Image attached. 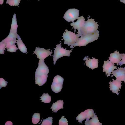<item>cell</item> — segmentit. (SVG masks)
Wrapping results in <instances>:
<instances>
[{
    "instance_id": "9a60e30c",
    "label": "cell",
    "mask_w": 125,
    "mask_h": 125,
    "mask_svg": "<svg viewBox=\"0 0 125 125\" xmlns=\"http://www.w3.org/2000/svg\"><path fill=\"white\" fill-rule=\"evenodd\" d=\"M63 102L62 100H59L56 102L55 103H53L52 107L50 108L52 109V111H54L53 112L56 113L58 110L61 109L63 108Z\"/></svg>"
},
{
    "instance_id": "ba28073f",
    "label": "cell",
    "mask_w": 125,
    "mask_h": 125,
    "mask_svg": "<svg viewBox=\"0 0 125 125\" xmlns=\"http://www.w3.org/2000/svg\"><path fill=\"white\" fill-rule=\"evenodd\" d=\"M33 52L37 56V58L43 60H44V59L48 56H52L51 54L52 53V51L51 52L49 50H47L44 48L39 47L36 48Z\"/></svg>"
},
{
    "instance_id": "d590c367",
    "label": "cell",
    "mask_w": 125,
    "mask_h": 125,
    "mask_svg": "<svg viewBox=\"0 0 125 125\" xmlns=\"http://www.w3.org/2000/svg\"></svg>"
},
{
    "instance_id": "cb8c5ba5",
    "label": "cell",
    "mask_w": 125,
    "mask_h": 125,
    "mask_svg": "<svg viewBox=\"0 0 125 125\" xmlns=\"http://www.w3.org/2000/svg\"><path fill=\"white\" fill-rule=\"evenodd\" d=\"M52 117L51 116L49 117L46 119L43 120L42 123L41 124L42 125H51L52 123Z\"/></svg>"
},
{
    "instance_id": "d6986e66",
    "label": "cell",
    "mask_w": 125,
    "mask_h": 125,
    "mask_svg": "<svg viewBox=\"0 0 125 125\" xmlns=\"http://www.w3.org/2000/svg\"><path fill=\"white\" fill-rule=\"evenodd\" d=\"M16 15L14 14L12 19L11 29L10 32L17 33V29L18 27L17 24Z\"/></svg>"
},
{
    "instance_id": "4dcf8cb0",
    "label": "cell",
    "mask_w": 125,
    "mask_h": 125,
    "mask_svg": "<svg viewBox=\"0 0 125 125\" xmlns=\"http://www.w3.org/2000/svg\"><path fill=\"white\" fill-rule=\"evenodd\" d=\"M122 60H121L119 63V65L120 67L122 65L125 64V54L121 53Z\"/></svg>"
},
{
    "instance_id": "8fae6325",
    "label": "cell",
    "mask_w": 125,
    "mask_h": 125,
    "mask_svg": "<svg viewBox=\"0 0 125 125\" xmlns=\"http://www.w3.org/2000/svg\"><path fill=\"white\" fill-rule=\"evenodd\" d=\"M112 82L111 81L109 83L110 90L111 91L112 93H115L117 95H118L119 93L120 89L121 88L122 85V81H119L116 79L114 80L113 79Z\"/></svg>"
},
{
    "instance_id": "f546056e",
    "label": "cell",
    "mask_w": 125,
    "mask_h": 125,
    "mask_svg": "<svg viewBox=\"0 0 125 125\" xmlns=\"http://www.w3.org/2000/svg\"><path fill=\"white\" fill-rule=\"evenodd\" d=\"M17 40H16L10 41L6 43V47L7 49H8L12 45L15 44L16 43Z\"/></svg>"
},
{
    "instance_id": "ac0fdd59",
    "label": "cell",
    "mask_w": 125,
    "mask_h": 125,
    "mask_svg": "<svg viewBox=\"0 0 125 125\" xmlns=\"http://www.w3.org/2000/svg\"><path fill=\"white\" fill-rule=\"evenodd\" d=\"M19 36L16 33L10 32L8 36L2 41L6 43L10 41L16 40V38Z\"/></svg>"
},
{
    "instance_id": "e0dca14e",
    "label": "cell",
    "mask_w": 125,
    "mask_h": 125,
    "mask_svg": "<svg viewBox=\"0 0 125 125\" xmlns=\"http://www.w3.org/2000/svg\"><path fill=\"white\" fill-rule=\"evenodd\" d=\"M17 38L18 40H17L16 43L18 46V49H19L23 53H26L27 52V49L22 41L21 38L20 36Z\"/></svg>"
},
{
    "instance_id": "52a82bcc",
    "label": "cell",
    "mask_w": 125,
    "mask_h": 125,
    "mask_svg": "<svg viewBox=\"0 0 125 125\" xmlns=\"http://www.w3.org/2000/svg\"><path fill=\"white\" fill-rule=\"evenodd\" d=\"M79 14V10L75 8L70 9L65 13L63 18L68 22H73L77 19Z\"/></svg>"
},
{
    "instance_id": "8d00e7d4",
    "label": "cell",
    "mask_w": 125,
    "mask_h": 125,
    "mask_svg": "<svg viewBox=\"0 0 125 125\" xmlns=\"http://www.w3.org/2000/svg\"></svg>"
},
{
    "instance_id": "7402d4cb",
    "label": "cell",
    "mask_w": 125,
    "mask_h": 125,
    "mask_svg": "<svg viewBox=\"0 0 125 125\" xmlns=\"http://www.w3.org/2000/svg\"><path fill=\"white\" fill-rule=\"evenodd\" d=\"M40 114L38 113H34L33 115L32 121L33 123L35 124L38 123L40 121Z\"/></svg>"
},
{
    "instance_id": "5bb4252c",
    "label": "cell",
    "mask_w": 125,
    "mask_h": 125,
    "mask_svg": "<svg viewBox=\"0 0 125 125\" xmlns=\"http://www.w3.org/2000/svg\"><path fill=\"white\" fill-rule=\"evenodd\" d=\"M109 58L110 61L113 63H116L118 66L122 59L121 54L119 53L117 50L115 51L114 52L110 54Z\"/></svg>"
},
{
    "instance_id": "f1b7e54d",
    "label": "cell",
    "mask_w": 125,
    "mask_h": 125,
    "mask_svg": "<svg viewBox=\"0 0 125 125\" xmlns=\"http://www.w3.org/2000/svg\"><path fill=\"white\" fill-rule=\"evenodd\" d=\"M8 83L7 81L5 80L3 78H0V89L1 88L6 87Z\"/></svg>"
},
{
    "instance_id": "277c9868",
    "label": "cell",
    "mask_w": 125,
    "mask_h": 125,
    "mask_svg": "<svg viewBox=\"0 0 125 125\" xmlns=\"http://www.w3.org/2000/svg\"><path fill=\"white\" fill-rule=\"evenodd\" d=\"M61 41H60V44L56 45V46L55 48H54V54L53 55H52L53 57V64L55 65L56 62L57 60L59 58L64 56H69L70 55V53L72 52V49L70 50H67L66 48L64 49L62 47L61 43Z\"/></svg>"
},
{
    "instance_id": "4316f807",
    "label": "cell",
    "mask_w": 125,
    "mask_h": 125,
    "mask_svg": "<svg viewBox=\"0 0 125 125\" xmlns=\"http://www.w3.org/2000/svg\"><path fill=\"white\" fill-rule=\"evenodd\" d=\"M64 117V116H62L59 120V125H68L67 120Z\"/></svg>"
},
{
    "instance_id": "4fadbf2b",
    "label": "cell",
    "mask_w": 125,
    "mask_h": 125,
    "mask_svg": "<svg viewBox=\"0 0 125 125\" xmlns=\"http://www.w3.org/2000/svg\"><path fill=\"white\" fill-rule=\"evenodd\" d=\"M86 57V56L85 57L83 60H86L85 61L87 66L92 70L98 67V59L93 57L92 59L89 58V59H88Z\"/></svg>"
},
{
    "instance_id": "5b68a950",
    "label": "cell",
    "mask_w": 125,
    "mask_h": 125,
    "mask_svg": "<svg viewBox=\"0 0 125 125\" xmlns=\"http://www.w3.org/2000/svg\"><path fill=\"white\" fill-rule=\"evenodd\" d=\"M65 32L63 33L62 37L64 40V44L68 46H71L70 48L72 49L73 45L77 41L80 36L78 34H76L75 32L68 31L67 29L65 30Z\"/></svg>"
},
{
    "instance_id": "30bf717a",
    "label": "cell",
    "mask_w": 125,
    "mask_h": 125,
    "mask_svg": "<svg viewBox=\"0 0 125 125\" xmlns=\"http://www.w3.org/2000/svg\"><path fill=\"white\" fill-rule=\"evenodd\" d=\"M115 64L111 62L108 59L107 61H104V63L103 66V72H105V74L107 77L110 76L111 73L115 69H117L116 66H115Z\"/></svg>"
},
{
    "instance_id": "836d02e7",
    "label": "cell",
    "mask_w": 125,
    "mask_h": 125,
    "mask_svg": "<svg viewBox=\"0 0 125 125\" xmlns=\"http://www.w3.org/2000/svg\"><path fill=\"white\" fill-rule=\"evenodd\" d=\"M121 2H122L124 3L125 4V0H119Z\"/></svg>"
},
{
    "instance_id": "1f68e13d",
    "label": "cell",
    "mask_w": 125,
    "mask_h": 125,
    "mask_svg": "<svg viewBox=\"0 0 125 125\" xmlns=\"http://www.w3.org/2000/svg\"><path fill=\"white\" fill-rule=\"evenodd\" d=\"M12 122L10 121H8L6 122L5 125H12Z\"/></svg>"
},
{
    "instance_id": "44dd1931",
    "label": "cell",
    "mask_w": 125,
    "mask_h": 125,
    "mask_svg": "<svg viewBox=\"0 0 125 125\" xmlns=\"http://www.w3.org/2000/svg\"><path fill=\"white\" fill-rule=\"evenodd\" d=\"M86 113L85 111H84V112H82L78 115V116L76 117V120L78 121V122H79L80 124L81 123L82 124V121L85 119H86Z\"/></svg>"
},
{
    "instance_id": "d6a6232c",
    "label": "cell",
    "mask_w": 125,
    "mask_h": 125,
    "mask_svg": "<svg viewBox=\"0 0 125 125\" xmlns=\"http://www.w3.org/2000/svg\"><path fill=\"white\" fill-rule=\"evenodd\" d=\"M4 0H0V4L2 5L3 3Z\"/></svg>"
},
{
    "instance_id": "ffe728a7",
    "label": "cell",
    "mask_w": 125,
    "mask_h": 125,
    "mask_svg": "<svg viewBox=\"0 0 125 125\" xmlns=\"http://www.w3.org/2000/svg\"><path fill=\"white\" fill-rule=\"evenodd\" d=\"M42 102L45 103H50L51 101V96L48 93H44L41 97Z\"/></svg>"
},
{
    "instance_id": "6da1fadb",
    "label": "cell",
    "mask_w": 125,
    "mask_h": 125,
    "mask_svg": "<svg viewBox=\"0 0 125 125\" xmlns=\"http://www.w3.org/2000/svg\"><path fill=\"white\" fill-rule=\"evenodd\" d=\"M44 61L39 60L38 67L35 72V84L39 86L42 85L47 81V74L49 72L48 67Z\"/></svg>"
},
{
    "instance_id": "d4e9b609",
    "label": "cell",
    "mask_w": 125,
    "mask_h": 125,
    "mask_svg": "<svg viewBox=\"0 0 125 125\" xmlns=\"http://www.w3.org/2000/svg\"><path fill=\"white\" fill-rule=\"evenodd\" d=\"M21 0H7L6 3L8 4L11 6H16L18 5Z\"/></svg>"
},
{
    "instance_id": "83f0119b",
    "label": "cell",
    "mask_w": 125,
    "mask_h": 125,
    "mask_svg": "<svg viewBox=\"0 0 125 125\" xmlns=\"http://www.w3.org/2000/svg\"><path fill=\"white\" fill-rule=\"evenodd\" d=\"M18 48L16 47L15 44H13L10 47L7 49V51L10 52H16L17 49Z\"/></svg>"
},
{
    "instance_id": "2e32d148",
    "label": "cell",
    "mask_w": 125,
    "mask_h": 125,
    "mask_svg": "<svg viewBox=\"0 0 125 125\" xmlns=\"http://www.w3.org/2000/svg\"><path fill=\"white\" fill-rule=\"evenodd\" d=\"M95 113H94V116L92 119L85 121V125H102V123L100 122Z\"/></svg>"
},
{
    "instance_id": "603a6c76",
    "label": "cell",
    "mask_w": 125,
    "mask_h": 125,
    "mask_svg": "<svg viewBox=\"0 0 125 125\" xmlns=\"http://www.w3.org/2000/svg\"><path fill=\"white\" fill-rule=\"evenodd\" d=\"M85 111L86 113L87 117L86 121L89 120L90 118H92L94 116V111L92 109H88L85 110Z\"/></svg>"
},
{
    "instance_id": "7c38bea8",
    "label": "cell",
    "mask_w": 125,
    "mask_h": 125,
    "mask_svg": "<svg viewBox=\"0 0 125 125\" xmlns=\"http://www.w3.org/2000/svg\"><path fill=\"white\" fill-rule=\"evenodd\" d=\"M118 68L112 72V76H114L116 79L119 81H124L125 77V67L121 68L118 67Z\"/></svg>"
},
{
    "instance_id": "9c48e42d",
    "label": "cell",
    "mask_w": 125,
    "mask_h": 125,
    "mask_svg": "<svg viewBox=\"0 0 125 125\" xmlns=\"http://www.w3.org/2000/svg\"><path fill=\"white\" fill-rule=\"evenodd\" d=\"M77 19V20L76 22H73L70 24V25L73 26V28L72 29H73V28L74 29V32H76V29L78 30V31L77 33L81 37L82 36L81 31L84 25L85 21V19L83 16L78 17Z\"/></svg>"
},
{
    "instance_id": "e575fe53",
    "label": "cell",
    "mask_w": 125,
    "mask_h": 125,
    "mask_svg": "<svg viewBox=\"0 0 125 125\" xmlns=\"http://www.w3.org/2000/svg\"><path fill=\"white\" fill-rule=\"evenodd\" d=\"M124 82L125 83V79H124Z\"/></svg>"
},
{
    "instance_id": "484cf974",
    "label": "cell",
    "mask_w": 125,
    "mask_h": 125,
    "mask_svg": "<svg viewBox=\"0 0 125 125\" xmlns=\"http://www.w3.org/2000/svg\"><path fill=\"white\" fill-rule=\"evenodd\" d=\"M6 43L2 41L0 42V54H4V51L6 50L5 48H6Z\"/></svg>"
},
{
    "instance_id": "7a4b0ae2",
    "label": "cell",
    "mask_w": 125,
    "mask_h": 125,
    "mask_svg": "<svg viewBox=\"0 0 125 125\" xmlns=\"http://www.w3.org/2000/svg\"><path fill=\"white\" fill-rule=\"evenodd\" d=\"M99 35L98 31L92 34L82 36L80 38H78L77 41L73 45L72 48L76 46L79 47L86 46L89 43L93 42L95 40H97Z\"/></svg>"
},
{
    "instance_id": "8992f818",
    "label": "cell",
    "mask_w": 125,
    "mask_h": 125,
    "mask_svg": "<svg viewBox=\"0 0 125 125\" xmlns=\"http://www.w3.org/2000/svg\"><path fill=\"white\" fill-rule=\"evenodd\" d=\"M64 79L58 75L54 77L51 85L52 90L55 93H58L61 91L62 88Z\"/></svg>"
},
{
    "instance_id": "3957f363",
    "label": "cell",
    "mask_w": 125,
    "mask_h": 125,
    "mask_svg": "<svg viewBox=\"0 0 125 125\" xmlns=\"http://www.w3.org/2000/svg\"><path fill=\"white\" fill-rule=\"evenodd\" d=\"M88 20L85 21L84 25L81 31L82 36L94 33L98 31L97 30L99 25L96 23L94 19H89L90 16L89 15Z\"/></svg>"
}]
</instances>
